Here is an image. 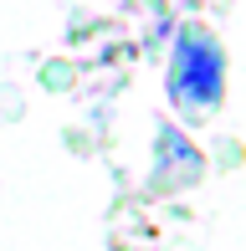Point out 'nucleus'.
Returning <instances> with one entry per match:
<instances>
[{"instance_id": "nucleus-1", "label": "nucleus", "mask_w": 246, "mask_h": 251, "mask_svg": "<svg viewBox=\"0 0 246 251\" xmlns=\"http://www.w3.org/2000/svg\"><path fill=\"white\" fill-rule=\"evenodd\" d=\"M226 93V56L205 26H185L170 56V102L185 113H216Z\"/></svg>"}, {"instance_id": "nucleus-2", "label": "nucleus", "mask_w": 246, "mask_h": 251, "mask_svg": "<svg viewBox=\"0 0 246 251\" xmlns=\"http://www.w3.org/2000/svg\"><path fill=\"white\" fill-rule=\"evenodd\" d=\"M164 169H174L164 185H190V179L200 175V154H195V144H185L174 128L159 133V175H164Z\"/></svg>"}]
</instances>
